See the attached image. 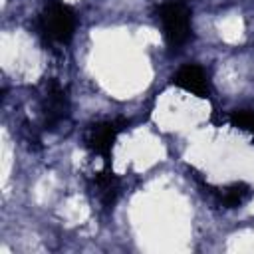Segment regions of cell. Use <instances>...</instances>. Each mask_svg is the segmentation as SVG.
<instances>
[{"instance_id": "6da1fadb", "label": "cell", "mask_w": 254, "mask_h": 254, "mask_svg": "<svg viewBox=\"0 0 254 254\" xmlns=\"http://www.w3.org/2000/svg\"><path fill=\"white\" fill-rule=\"evenodd\" d=\"M38 28L48 42L67 44L75 30V12L62 0H48L40 14Z\"/></svg>"}, {"instance_id": "7a4b0ae2", "label": "cell", "mask_w": 254, "mask_h": 254, "mask_svg": "<svg viewBox=\"0 0 254 254\" xmlns=\"http://www.w3.org/2000/svg\"><path fill=\"white\" fill-rule=\"evenodd\" d=\"M157 18L163 28V36L169 46L179 48L189 42L190 28V10L183 2H165L157 8Z\"/></svg>"}, {"instance_id": "3957f363", "label": "cell", "mask_w": 254, "mask_h": 254, "mask_svg": "<svg viewBox=\"0 0 254 254\" xmlns=\"http://www.w3.org/2000/svg\"><path fill=\"white\" fill-rule=\"evenodd\" d=\"M127 121L125 119H109V121H99L89 125L87 133H85V147L99 155L105 161V167H109V159H111V151L113 145L119 137L121 131L127 129Z\"/></svg>"}, {"instance_id": "277c9868", "label": "cell", "mask_w": 254, "mask_h": 254, "mask_svg": "<svg viewBox=\"0 0 254 254\" xmlns=\"http://www.w3.org/2000/svg\"><path fill=\"white\" fill-rule=\"evenodd\" d=\"M42 111H44L46 129H54L56 125H60L69 115L67 93L56 79H50L46 85V93L42 97Z\"/></svg>"}, {"instance_id": "5b68a950", "label": "cell", "mask_w": 254, "mask_h": 254, "mask_svg": "<svg viewBox=\"0 0 254 254\" xmlns=\"http://www.w3.org/2000/svg\"><path fill=\"white\" fill-rule=\"evenodd\" d=\"M173 85L196 95V97H208L210 95V81L206 71L196 64H187L177 69L173 75Z\"/></svg>"}, {"instance_id": "8992f818", "label": "cell", "mask_w": 254, "mask_h": 254, "mask_svg": "<svg viewBox=\"0 0 254 254\" xmlns=\"http://www.w3.org/2000/svg\"><path fill=\"white\" fill-rule=\"evenodd\" d=\"M91 190L103 208H111L119 196V179L113 171H109V167H105V171L93 175Z\"/></svg>"}, {"instance_id": "52a82bcc", "label": "cell", "mask_w": 254, "mask_h": 254, "mask_svg": "<svg viewBox=\"0 0 254 254\" xmlns=\"http://www.w3.org/2000/svg\"><path fill=\"white\" fill-rule=\"evenodd\" d=\"M214 194H216V198H218V202H220L222 206H226V208H236V206H240V204L248 198L250 187L244 185V183H232V185H226V187L214 190Z\"/></svg>"}, {"instance_id": "ba28073f", "label": "cell", "mask_w": 254, "mask_h": 254, "mask_svg": "<svg viewBox=\"0 0 254 254\" xmlns=\"http://www.w3.org/2000/svg\"><path fill=\"white\" fill-rule=\"evenodd\" d=\"M228 121L232 123V127L254 135V109H236L230 113Z\"/></svg>"}]
</instances>
